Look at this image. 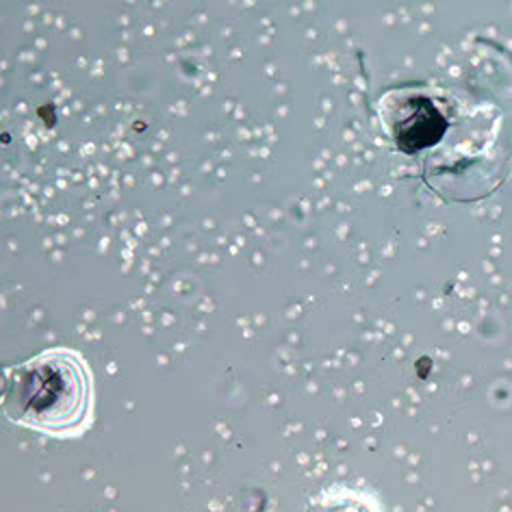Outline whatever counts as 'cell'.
Masks as SVG:
<instances>
[{
	"label": "cell",
	"mask_w": 512,
	"mask_h": 512,
	"mask_svg": "<svg viewBox=\"0 0 512 512\" xmlns=\"http://www.w3.org/2000/svg\"><path fill=\"white\" fill-rule=\"evenodd\" d=\"M309 512H367V510L354 502H326Z\"/></svg>",
	"instance_id": "cell-2"
},
{
	"label": "cell",
	"mask_w": 512,
	"mask_h": 512,
	"mask_svg": "<svg viewBox=\"0 0 512 512\" xmlns=\"http://www.w3.org/2000/svg\"><path fill=\"white\" fill-rule=\"evenodd\" d=\"M3 413L11 421L48 434H74L92 415V374L85 358L53 348L5 371Z\"/></svg>",
	"instance_id": "cell-1"
}]
</instances>
